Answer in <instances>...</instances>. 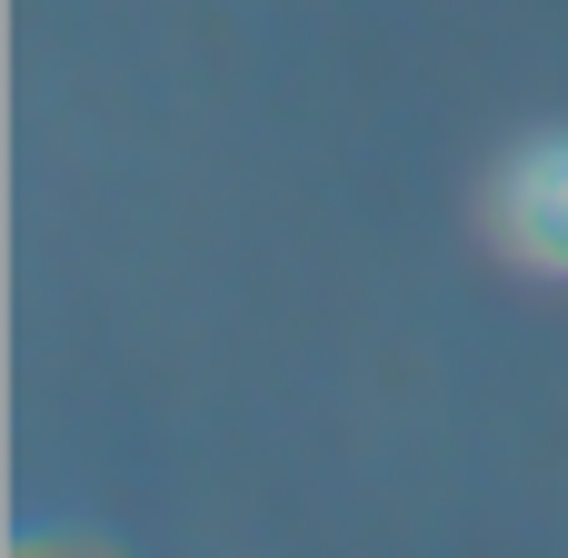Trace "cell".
Instances as JSON below:
<instances>
[{
  "label": "cell",
  "mask_w": 568,
  "mask_h": 558,
  "mask_svg": "<svg viewBox=\"0 0 568 558\" xmlns=\"http://www.w3.org/2000/svg\"><path fill=\"white\" fill-rule=\"evenodd\" d=\"M479 240L519 280H568V120L529 130L479 180Z\"/></svg>",
  "instance_id": "6da1fadb"
}]
</instances>
